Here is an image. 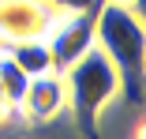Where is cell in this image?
Here are the masks:
<instances>
[{
  "mask_svg": "<svg viewBox=\"0 0 146 139\" xmlns=\"http://www.w3.org/2000/svg\"><path fill=\"white\" fill-rule=\"evenodd\" d=\"M94 45L112 60L120 75V102L112 109L142 113V75H146V19H139L127 4H98Z\"/></svg>",
  "mask_w": 146,
  "mask_h": 139,
  "instance_id": "1",
  "label": "cell"
},
{
  "mask_svg": "<svg viewBox=\"0 0 146 139\" xmlns=\"http://www.w3.org/2000/svg\"><path fill=\"white\" fill-rule=\"evenodd\" d=\"M26 75L8 53H0V98H4L8 105H19V98H23V90H26Z\"/></svg>",
  "mask_w": 146,
  "mask_h": 139,
  "instance_id": "7",
  "label": "cell"
},
{
  "mask_svg": "<svg viewBox=\"0 0 146 139\" xmlns=\"http://www.w3.org/2000/svg\"><path fill=\"white\" fill-rule=\"evenodd\" d=\"M15 113L30 124V128H41V124H52L56 117L68 113V90H64V75L60 72H41V75H30L26 79V90L15 105Z\"/></svg>",
  "mask_w": 146,
  "mask_h": 139,
  "instance_id": "5",
  "label": "cell"
},
{
  "mask_svg": "<svg viewBox=\"0 0 146 139\" xmlns=\"http://www.w3.org/2000/svg\"><path fill=\"white\" fill-rule=\"evenodd\" d=\"M49 4H56L60 11H79V8H98L101 0H49Z\"/></svg>",
  "mask_w": 146,
  "mask_h": 139,
  "instance_id": "8",
  "label": "cell"
},
{
  "mask_svg": "<svg viewBox=\"0 0 146 139\" xmlns=\"http://www.w3.org/2000/svg\"><path fill=\"white\" fill-rule=\"evenodd\" d=\"M94 19H98V8H79V11H60L56 15V23L45 34L52 72H64L86 49H94Z\"/></svg>",
  "mask_w": 146,
  "mask_h": 139,
  "instance_id": "3",
  "label": "cell"
},
{
  "mask_svg": "<svg viewBox=\"0 0 146 139\" xmlns=\"http://www.w3.org/2000/svg\"><path fill=\"white\" fill-rule=\"evenodd\" d=\"M105 4H127V0H105Z\"/></svg>",
  "mask_w": 146,
  "mask_h": 139,
  "instance_id": "9",
  "label": "cell"
},
{
  "mask_svg": "<svg viewBox=\"0 0 146 139\" xmlns=\"http://www.w3.org/2000/svg\"><path fill=\"white\" fill-rule=\"evenodd\" d=\"M4 53H8V57H11L26 75L52 72V57H49L45 38H34V41H11V45H4Z\"/></svg>",
  "mask_w": 146,
  "mask_h": 139,
  "instance_id": "6",
  "label": "cell"
},
{
  "mask_svg": "<svg viewBox=\"0 0 146 139\" xmlns=\"http://www.w3.org/2000/svg\"><path fill=\"white\" fill-rule=\"evenodd\" d=\"M0 53H4V41H0Z\"/></svg>",
  "mask_w": 146,
  "mask_h": 139,
  "instance_id": "10",
  "label": "cell"
},
{
  "mask_svg": "<svg viewBox=\"0 0 146 139\" xmlns=\"http://www.w3.org/2000/svg\"><path fill=\"white\" fill-rule=\"evenodd\" d=\"M60 8L49 0H0V41H34L45 38Z\"/></svg>",
  "mask_w": 146,
  "mask_h": 139,
  "instance_id": "4",
  "label": "cell"
},
{
  "mask_svg": "<svg viewBox=\"0 0 146 139\" xmlns=\"http://www.w3.org/2000/svg\"><path fill=\"white\" fill-rule=\"evenodd\" d=\"M60 75H64L68 117H71L75 132L86 135V139H94L101 117L120 102V75H116L112 60L94 45V49H86L75 64H68Z\"/></svg>",
  "mask_w": 146,
  "mask_h": 139,
  "instance_id": "2",
  "label": "cell"
}]
</instances>
